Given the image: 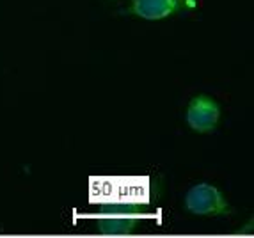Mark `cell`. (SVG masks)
<instances>
[{"label": "cell", "mask_w": 254, "mask_h": 238, "mask_svg": "<svg viewBox=\"0 0 254 238\" xmlns=\"http://www.w3.org/2000/svg\"><path fill=\"white\" fill-rule=\"evenodd\" d=\"M149 201L148 178H91L89 203L131 210Z\"/></svg>", "instance_id": "cell-1"}, {"label": "cell", "mask_w": 254, "mask_h": 238, "mask_svg": "<svg viewBox=\"0 0 254 238\" xmlns=\"http://www.w3.org/2000/svg\"><path fill=\"white\" fill-rule=\"evenodd\" d=\"M185 208L194 215H231V208L226 197L212 183H197L189 188L185 196Z\"/></svg>", "instance_id": "cell-2"}, {"label": "cell", "mask_w": 254, "mask_h": 238, "mask_svg": "<svg viewBox=\"0 0 254 238\" xmlns=\"http://www.w3.org/2000/svg\"><path fill=\"white\" fill-rule=\"evenodd\" d=\"M220 119V107L210 96H195L187 107V124L197 133H212Z\"/></svg>", "instance_id": "cell-3"}, {"label": "cell", "mask_w": 254, "mask_h": 238, "mask_svg": "<svg viewBox=\"0 0 254 238\" xmlns=\"http://www.w3.org/2000/svg\"><path fill=\"white\" fill-rule=\"evenodd\" d=\"M199 0H131V13L142 20H164L174 13L197 7Z\"/></svg>", "instance_id": "cell-4"}, {"label": "cell", "mask_w": 254, "mask_h": 238, "mask_svg": "<svg viewBox=\"0 0 254 238\" xmlns=\"http://www.w3.org/2000/svg\"><path fill=\"white\" fill-rule=\"evenodd\" d=\"M139 215L131 213H112L98 219L96 230L103 235H130L139 230Z\"/></svg>", "instance_id": "cell-5"}]
</instances>
